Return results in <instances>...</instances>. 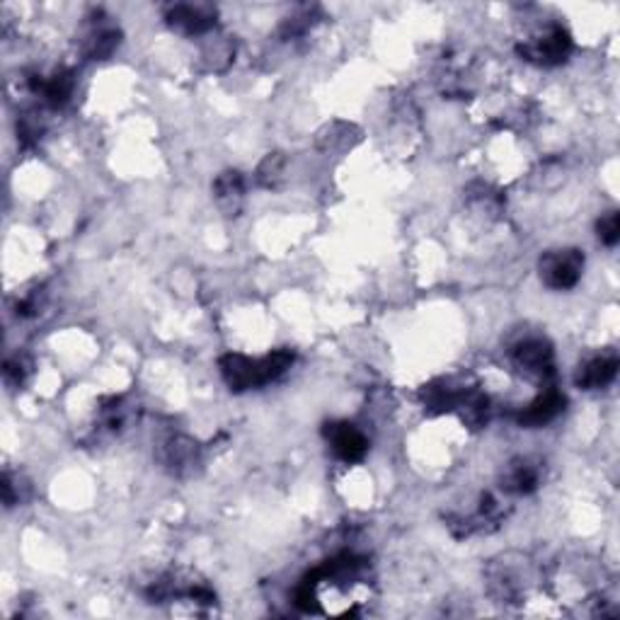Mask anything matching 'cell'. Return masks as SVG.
<instances>
[{"mask_svg":"<svg viewBox=\"0 0 620 620\" xmlns=\"http://www.w3.org/2000/svg\"><path fill=\"white\" fill-rule=\"evenodd\" d=\"M30 88L34 95L42 97L51 107H63L71 100L76 80H73L71 71H56L51 76H32Z\"/></svg>","mask_w":620,"mask_h":620,"instance_id":"cell-11","label":"cell"},{"mask_svg":"<svg viewBox=\"0 0 620 620\" xmlns=\"http://www.w3.org/2000/svg\"><path fill=\"white\" fill-rule=\"evenodd\" d=\"M618 366L620 361L616 354H599V357H591L577 369L574 383L584 390H601L616 381Z\"/></svg>","mask_w":620,"mask_h":620,"instance_id":"cell-10","label":"cell"},{"mask_svg":"<svg viewBox=\"0 0 620 620\" xmlns=\"http://www.w3.org/2000/svg\"><path fill=\"white\" fill-rule=\"evenodd\" d=\"M499 482H502L499 487H502L507 495H533V492L541 487V465L531 461V458H514V461L504 468L502 480Z\"/></svg>","mask_w":620,"mask_h":620,"instance_id":"cell-9","label":"cell"},{"mask_svg":"<svg viewBox=\"0 0 620 620\" xmlns=\"http://www.w3.org/2000/svg\"><path fill=\"white\" fill-rule=\"evenodd\" d=\"M512 364L516 371L524 373L526 378L533 381L548 383L555 376V352L553 344L541 337H528V340L519 342L512 349Z\"/></svg>","mask_w":620,"mask_h":620,"instance_id":"cell-4","label":"cell"},{"mask_svg":"<svg viewBox=\"0 0 620 620\" xmlns=\"http://www.w3.org/2000/svg\"><path fill=\"white\" fill-rule=\"evenodd\" d=\"M543 284L553 291H570L579 284L584 272V255L577 248L550 250L538 262Z\"/></svg>","mask_w":620,"mask_h":620,"instance_id":"cell-3","label":"cell"},{"mask_svg":"<svg viewBox=\"0 0 620 620\" xmlns=\"http://www.w3.org/2000/svg\"><path fill=\"white\" fill-rule=\"evenodd\" d=\"M284 165H286L284 155L269 153L267 158H264L260 163V168H257V182H260V185L267 187V189L277 187L281 175H284Z\"/></svg>","mask_w":620,"mask_h":620,"instance_id":"cell-15","label":"cell"},{"mask_svg":"<svg viewBox=\"0 0 620 620\" xmlns=\"http://www.w3.org/2000/svg\"><path fill=\"white\" fill-rule=\"evenodd\" d=\"M296 354L291 349H279V352L267 354L262 359H250L243 354H226L218 359V369H221L226 386L235 390V393H245V390L262 388L267 383H274L277 378L284 376L294 364Z\"/></svg>","mask_w":620,"mask_h":620,"instance_id":"cell-1","label":"cell"},{"mask_svg":"<svg viewBox=\"0 0 620 620\" xmlns=\"http://www.w3.org/2000/svg\"><path fill=\"white\" fill-rule=\"evenodd\" d=\"M516 54L528 63L536 66L553 68L570 59L572 54V37L562 25H548L543 32L533 34L531 39H524L516 44Z\"/></svg>","mask_w":620,"mask_h":620,"instance_id":"cell-2","label":"cell"},{"mask_svg":"<svg viewBox=\"0 0 620 620\" xmlns=\"http://www.w3.org/2000/svg\"><path fill=\"white\" fill-rule=\"evenodd\" d=\"M214 197L218 209L226 216H238L245 199V177L238 170H226L216 177Z\"/></svg>","mask_w":620,"mask_h":620,"instance_id":"cell-12","label":"cell"},{"mask_svg":"<svg viewBox=\"0 0 620 620\" xmlns=\"http://www.w3.org/2000/svg\"><path fill=\"white\" fill-rule=\"evenodd\" d=\"M565 405H567L565 395H562L558 388L550 386V388H545L543 393L526 407V410H521L519 415H516V419H519L521 427H528V429L545 427V424H550L553 419H558L562 412H565Z\"/></svg>","mask_w":620,"mask_h":620,"instance_id":"cell-8","label":"cell"},{"mask_svg":"<svg viewBox=\"0 0 620 620\" xmlns=\"http://www.w3.org/2000/svg\"><path fill=\"white\" fill-rule=\"evenodd\" d=\"M165 22L185 37H204L216 27V8L202 3H175L165 10Z\"/></svg>","mask_w":620,"mask_h":620,"instance_id":"cell-6","label":"cell"},{"mask_svg":"<svg viewBox=\"0 0 620 620\" xmlns=\"http://www.w3.org/2000/svg\"><path fill=\"white\" fill-rule=\"evenodd\" d=\"M325 439L332 453L344 463H359L369 453V439L359 427L349 422H330L325 424Z\"/></svg>","mask_w":620,"mask_h":620,"instance_id":"cell-7","label":"cell"},{"mask_svg":"<svg viewBox=\"0 0 620 620\" xmlns=\"http://www.w3.org/2000/svg\"><path fill=\"white\" fill-rule=\"evenodd\" d=\"M3 371H5V381L17 383V386H20V383L25 381V376H27V371H30V366H27L25 357H13V359L5 361V369Z\"/></svg>","mask_w":620,"mask_h":620,"instance_id":"cell-17","label":"cell"},{"mask_svg":"<svg viewBox=\"0 0 620 620\" xmlns=\"http://www.w3.org/2000/svg\"><path fill=\"white\" fill-rule=\"evenodd\" d=\"M596 235H599V240L606 245V248H616L620 240L618 211H608V214L599 218V223H596Z\"/></svg>","mask_w":620,"mask_h":620,"instance_id":"cell-16","label":"cell"},{"mask_svg":"<svg viewBox=\"0 0 620 620\" xmlns=\"http://www.w3.org/2000/svg\"><path fill=\"white\" fill-rule=\"evenodd\" d=\"M119 42H122V32H119L117 27L107 25L105 20H93V27H90V32L85 34L83 49L90 59L102 61L109 59V56L117 51Z\"/></svg>","mask_w":620,"mask_h":620,"instance_id":"cell-13","label":"cell"},{"mask_svg":"<svg viewBox=\"0 0 620 620\" xmlns=\"http://www.w3.org/2000/svg\"><path fill=\"white\" fill-rule=\"evenodd\" d=\"M158 458L170 475L189 478V475L197 473V468L202 465V446L194 439H189V436L175 434L160 444Z\"/></svg>","mask_w":620,"mask_h":620,"instance_id":"cell-5","label":"cell"},{"mask_svg":"<svg viewBox=\"0 0 620 620\" xmlns=\"http://www.w3.org/2000/svg\"><path fill=\"white\" fill-rule=\"evenodd\" d=\"M463 393H465L463 386H456L453 381L441 378V381H434V383H429V386H424L419 395H422V403L429 412L441 415V412L456 410L458 403H461Z\"/></svg>","mask_w":620,"mask_h":620,"instance_id":"cell-14","label":"cell"}]
</instances>
